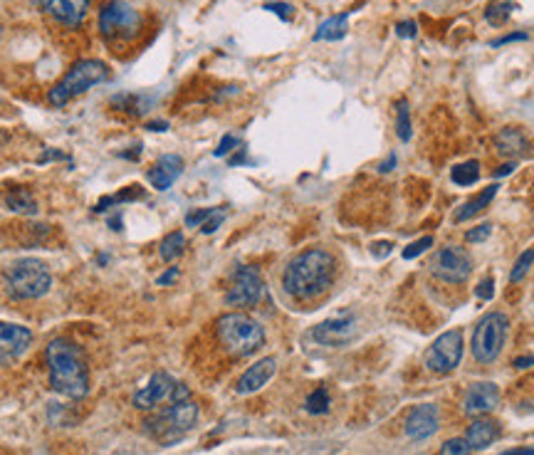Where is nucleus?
<instances>
[{
	"instance_id": "f257e3e1",
	"label": "nucleus",
	"mask_w": 534,
	"mask_h": 455,
	"mask_svg": "<svg viewBox=\"0 0 534 455\" xmlns=\"http://www.w3.org/2000/svg\"><path fill=\"white\" fill-rule=\"evenodd\" d=\"M334 272V255L327 250H319V247H312V250L299 252L297 257L289 260V265L284 267L282 275V287L289 297L307 302V300L319 297L332 287Z\"/></svg>"
},
{
	"instance_id": "f03ea898",
	"label": "nucleus",
	"mask_w": 534,
	"mask_h": 455,
	"mask_svg": "<svg viewBox=\"0 0 534 455\" xmlns=\"http://www.w3.org/2000/svg\"><path fill=\"white\" fill-rule=\"evenodd\" d=\"M47 367H50V386L60 396L79 401L89 394V369L77 344L52 339L47 344Z\"/></svg>"
},
{
	"instance_id": "7ed1b4c3",
	"label": "nucleus",
	"mask_w": 534,
	"mask_h": 455,
	"mask_svg": "<svg viewBox=\"0 0 534 455\" xmlns=\"http://www.w3.org/2000/svg\"><path fill=\"white\" fill-rule=\"evenodd\" d=\"M3 285L13 300H38L50 290L52 275L42 260L23 257L3 270Z\"/></svg>"
},
{
	"instance_id": "20e7f679",
	"label": "nucleus",
	"mask_w": 534,
	"mask_h": 455,
	"mask_svg": "<svg viewBox=\"0 0 534 455\" xmlns=\"http://www.w3.org/2000/svg\"><path fill=\"white\" fill-rule=\"evenodd\" d=\"M218 339L225 347V352H230L232 357H250L257 349L265 344V329L260 327V322H255L252 317L240 315V312H230L218 319Z\"/></svg>"
},
{
	"instance_id": "39448f33",
	"label": "nucleus",
	"mask_w": 534,
	"mask_h": 455,
	"mask_svg": "<svg viewBox=\"0 0 534 455\" xmlns=\"http://www.w3.org/2000/svg\"><path fill=\"white\" fill-rule=\"evenodd\" d=\"M109 77V70L104 62L99 60H79L67 70V75L50 89V102L55 107H62L70 99L84 94L87 89H92L94 84H102Z\"/></svg>"
},
{
	"instance_id": "423d86ee",
	"label": "nucleus",
	"mask_w": 534,
	"mask_h": 455,
	"mask_svg": "<svg viewBox=\"0 0 534 455\" xmlns=\"http://www.w3.org/2000/svg\"><path fill=\"white\" fill-rule=\"evenodd\" d=\"M195 421H198V406L188 399V401L171 404L166 411L149 418L144 426H146V433H149L151 438H156L158 443H173V441H178L183 433L191 431Z\"/></svg>"
},
{
	"instance_id": "0eeeda50",
	"label": "nucleus",
	"mask_w": 534,
	"mask_h": 455,
	"mask_svg": "<svg viewBox=\"0 0 534 455\" xmlns=\"http://www.w3.org/2000/svg\"><path fill=\"white\" fill-rule=\"evenodd\" d=\"M510 319L505 312H488L473 332V357L480 364H493L507 339Z\"/></svg>"
},
{
	"instance_id": "6e6552de",
	"label": "nucleus",
	"mask_w": 534,
	"mask_h": 455,
	"mask_svg": "<svg viewBox=\"0 0 534 455\" xmlns=\"http://www.w3.org/2000/svg\"><path fill=\"white\" fill-rule=\"evenodd\" d=\"M428 267H431V272L436 275L438 280H443V282L460 285L473 275V257L468 255L465 247L446 245L433 252L431 265Z\"/></svg>"
},
{
	"instance_id": "1a4fd4ad",
	"label": "nucleus",
	"mask_w": 534,
	"mask_h": 455,
	"mask_svg": "<svg viewBox=\"0 0 534 455\" xmlns=\"http://www.w3.org/2000/svg\"><path fill=\"white\" fill-rule=\"evenodd\" d=\"M265 297V282H262V275L257 267L242 265L235 270L232 275V282L225 292V305L230 307H255L260 300Z\"/></svg>"
},
{
	"instance_id": "9d476101",
	"label": "nucleus",
	"mask_w": 534,
	"mask_h": 455,
	"mask_svg": "<svg viewBox=\"0 0 534 455\" xmlns=\"http://www.w3.org/2000/svg\"><path fill=\"white\" fill-rule=\"evenodd\" d=\"M460 359H463V334H460L458 329H451V332H446V334H441L431 347H428L423 362H426L428 372L451 374L460 364Z\"/></svg>"
},
{
	"instance_id": "9b49d317",
	"label": "nucleus",
	"mask_w": 534,
	"mask_h": 455,
	"mask_svg": "<svg viewBox=\"0 0 534 455\" xmlns=\"http://www.w3.org/2000/svg\"><path fill=\"white\" fill-rule=\"evenodd\" d=\"M139 13L124 0L107 3L99 13V30L104 38H131L139 30Z\"/></svg>"
},
{
	"instance_id": "f8f14e48",
	"label": "nucleus",
	"mask_w": 534,
	"mask_h": 455,
	"mask_svg": "<svg viewBox=\"0 0 534 455\" xmlns=\"http://www.w3.org/2000/svg\"><path fill=\"white\" fill-rule=\"evenodd\" d=\"M354 334H356V317L354 315L332 317L312 329V339L317 344H324V347H344L354 339Z\"/></svg>"
},
{
	"instance_id": "ddd939ff",
	"label": "nucleus",
	"mask_w": 534,
	"mask_h": 455,
	"mask_svg": "<svg viewBox=\"0 0 534 455\" xmlns=\"http://www.w3.org/2000/svg\"><path fill=\"white\" fill-rule=\"evenodd\" d=\"M33 344V332L28 327L20 324H8V322H0V364H13L28 352V347Z\"/></svg>"
},
{
	"instance_id": "4468645a",
	"label": "nucleus",
	"mask_w": 534,
	"mask_h": 455,
	"mask_svg": "<svg viewBox=\"0 0 534 455\" xmlns=\"http://www.w3.org/2000/svg\"><path fill=\"white\" fill-rule=\"evenodd\" d=\"M500 401V389L493 384V381H478L468 389L463 399V411L468 416H483L490 414V411L497 406Z\"/></svg>"
},
{
	"instance_id": "2eb2a0df",
	"label": "nucleus",
	"mask_w": 534,
	"mask_h": 455,
	"mask_svg": "<svg viewBox=\"0 0 534 455\" xmlns=\"http://www.w3.org/2000/svg\"><path fill=\"white\" fill-rule=\"evenodd\" d=\"M173 386H176V381L168 377L166 372H156L149 379V384L134 394V406H136V409H141V411L156 409L161 401H166L168 396H171Z\"/></svg>"
},
{
	"instance_id": "dca6fc26",
	"label": "nucleus",
	"mask_w": 534,
	"mask_h": 455,
	"mask_svg": "<svg viewBox=\"0 0 534 455\" xmlns=\"http://www.w3.org/2000/svg\"><path fill=\"white\" fill-rule=\"evenodd\" d=\"M441 426V414L433 404H423L419 409L411 411V416L406 418V436L411 441H426Z\"/></svg>"
},
{
	"instance_id": "f3484780",
	"label": "nucleus",
	"mask_w": 534,
	"mask_h": 455,
	"mask_svg": "<svg viewBox=\"0 0 534 455\" xmlns=\"http://www.w3.org/2000/svg\"><path fill=\"white\" fill-rule=\"evenodd\" d=\"M35 5L62 25H79L89 10V0H35Z\"/></svg>"
},
{
	"instance_id": "a211bd4d",
	"label": "nucleus",
	"mask_w": 534,
	"mask_h": 455,
	"mask_svg": "<svg viewBox=\"0 0 534 455\" xmlns=\"http://www.w3.org/2000/svg\"><path fill=\"white\" fill-rule=\"evenodd\" d=\"M274 372H277V362H274L272 357L260 359V362H255L250 369H247L245 374H242L240 379H237L235 391H237L240 396L255 394V391H260L262 386H265L267 381L274 377Z\"/></svg>"
},
{
	"instance_id": "6ab92c4d",
	"label": "nucleus",
	"mask_w": 534,
	"mask_h": 455,
	"mask_svg": "<svg viewBox=\"0 0 534 455\" xmlns=\"http://www.w3.org/2000/svg\"><path fill=\"white\" fill-rule=\"evenodd\" d=\"M181 173H183V158L176 156V153H166V156H161L153 163V168L149 171V181L156 190H168Z\"/></svg>"
},
{
	"instance_id": "aec40b11",
	"label": "nucleus",
	"mask_w": 534,
	"mask_h": 455,
	"mask_svg": "<svg viewBox=\"0 0 534 455\" xmlns=\"http://www.w3.org/2000/svg\"><path fill=\"white\" fill-rule=\"evenodd\" d=\"M497 151L502 153L505 158H517V156H525L527 149H530V141L527 136L522 134V129H515V126H507L497 134L495 139Z\"/></svg>"
},
{
	"instance_id": "412c9836",
	"label": "nucleus",
	"mask_w": 534,
	"mask_h": 455,
	"mask_svg": "<svg viewBox=\"0 0 534 455\" xmlns=\"http://www.w3.org/2000/svg\"><path fill=\"white\" fill-rule=\"evenodd\" d=\"M497 423L488 421V418H475L473 423H470L468 433H465V441H468V446L473 448V451H483V448H488L490 443L497 438Z\"/></svg>"
},
{
	"instance_id": "4be33fe9",
	"label": "nucleus",
	"mask_w": 534,
	"mask_h": 455,
	"mask_svg": "<svg viewBox=\"0 0 534 455\" xmlns=\"http://www.w3.org/2000/svg\"><path fill=\"white\" fill-rule=\"evenodd\" d=\"M0 200H3L5 208L13 210V213H18V215H35V213H38V200H35V195L30 193L28 188L5 190V193L0 195Z\"/></svg>"
},
{
	"instance_id": "5701e85b",
	"label": "nucleus",
	"mask_w": 534,
	"mask_h": 455,
	"mask_svg": "<svg viewBox=\"0 0 534 455\" xmlns=\"http://www.w3.org/2000/svg\"><path fill=\"white\" fill-rule=\"evenodd\" d=\"M497 188H500V186H495V183H493V186L480 190L475 198L465 200V203L456 210V218H453V220H456V223H465V220H470V218H475L478 213H483V210L493 203V198L497 195Z\"/></svg>"
},
{
	"instance_id": "b1692460",
	"label": "nucleus",
	"mask_w": 534,
	"mask_h": 455,
	"mask_svg": "<svg viewBox=\"0 0 534 455\" xmlns=\"http://www.w3.org/2000/svg\"><path fill=\"white\" fill-rule=\"evenodd\" d=\"M349 15H351V10H346V13L342 15H332V18H327L324 23L317 28L314 33V40H342L344 35H346V20Z\"/></svg>"
},
{
	"instance_id": "393cba45",
	"label": "nucleus",
	"mask_w": 534,
	"mask_h": 455,
	"mask_svg": "<svg viewBox=\"0 0 534 455\" xmlns=\"http://www.w3.org/2000/svg\"><path fill=\"white\" fill-rule=\"evenodd\" d=\"M183 247H186V237H183V232H181V230L168 232V235L161 240V245H158V252H161V260L173 262L176 257L183 255Z\"/></svg>"
},
{
	"instance_id": "a878e982",
	"label": "nucleus",
	"mask_w": 534,
	"mask_h": 455,
	"mask_svg": "<svg viewBox=\"0 0 534 455\" xmlns=\"http://www.w3.org/2000/svg\"><path fill=\"white\" fill-rule=\"evenodd\" d=\"M512 10H515V3H512V0H493V3L488 5V10H485V20H488L490 25H495V28H500V25H505L507 20H510Z\"/></svg>"
},
{
	"instance_id": "bb28decb",
	"label": "nucleus",
	"mask_w": 534,
	"mask_h": 455,
	"mask_svg": "<svg viewBox=\"0 0 534 455\" xmlns=\"http://www.w3.org/2000/svg\"><path fill=\"white\" fill-rule=\"evenodd\" d=\"M451 178H453V183H458V186H473V183L480 178V163L478 161L458 163V166L453 168Z\"/></svg>"
},
{
	"instance_id": "cd10ccee",
	"label": "nucleus",
	"mask_w": 534,
	"mask_h": 455,
	"mask_svg": "<svg viewBox=\"0 0 534 455\" xmlns=\"http://www.w3.org/2000/svg\"><path fill=\"white\" fill-rule=\"evenodd\" d=\"M329 406H332V399H329V391H327L324 386H322V389H314L304 401V409L309 411L312 416L327 414V411H329Z\"/></svg>"
},
{
	"instance_id": "c85d7f7f",
	"label": "nucleus",
	"mask_w": 534,
	"mask_h": 455,
	"mask_svg": "<svg viewBox=\"0 0 534 455\" xmlns=\"http://www.w3.org/2000/svg\"><path fill=\"white\" fill-rule=\"evenodd\" d=\"M396 109H399V116H396V134H399L401 141H411V136H414V126H411L409 102H406V99H401Z\"/></svg>"
},
{
	"instance_id": "c756f323",
	"label": "nucleus",
	"mask_w": 534,
	"mask_h": 455,
	"mask_svg": "<svg viewBox=\"0 0 534 455\" xmlns=\"http://www.w3.org/2000/svg\"><path fill=\"white\" fill-rule=\"evenodd\" d=\"M532 265H534V247L525 250L520 257H517L515 267H512V272H510V282H522V280L527 277V272H530Z\"/></svg>"
},
{
	"instance_id": "7c9ffc66",
	"label": "nucleus",
	"mask_w": 534,
	"mask_h": 455,
	"mask_svg": "<svg viewBox=\"0 0 534 455\" xmlns=\"http://www.w3.org/2000/svg\"><path fill=\"white\" fill-rule=\"evenodd\" d=\"M139 198H144V188H141V186H126L124 190H119L116 195H107V198L99 200L94 210H99L102 205H107V203H124V200H139Z\"/></svg>"
},
{
	"instance_id": "2f4dec72",
	"label": "nucleus",
	"mask_w": 534,
	"mask_h": 455,
	"mask_svg": "<svg viewBox=\"0 0 534 455\" xmlns=\"http://www.w3.org/2000/svg\"><path fill=\"white\" fill-rule=\"evenodd\" d=\"M470 453H473V448L468 446L465 438H451V441L443 443L438 455H470Z\"/></svg>"
},
{
	"instance_id": "473e14b6",
	"label": "nucleus",
	"mask_w": 534,
	"mask_h": 455,
	"mask_svg": "<svg viewBox=\"0 0 534 455\" xmlns=\"http://www.w3.org/2000/svg\"><path fill=\"white\" fill-rule=\"evenodd\" d=\"M428 247H433V237H431V235H423L421 240L411 242V245L406 247V250H404V257H406V260H416V257L423 255V252H426Z\"/></svg>"
},
{
	"instance_id": "72a5a7b5",
	"label": "nucleus",
	"mask_w": 534,
	"mask_h": 455,
	"mask_svg": "<svg viewBox=\"0 0 534 455\" xmlns=\"http://www.w3.org/2000/svg\"><path fill=\"white\" fill-rule=\"evenodd\" d=\"M218 208H198V210H191V213L186 215V225L188 228H198V225H203L205 220L210 218V215L215 213Z\"/></svg>"
},
{
	"instance_id": "f704fd0d",
	"label": "nucleus",
	"mask_w": 534,
	"mask_h": 455,
	"mask_svg": "<svg viewBox=\"0 0 534 455\" xmlns=\"http://www.w3.org/2000/svg\"><path fill=\"white\" fill-rule=\"evenodd\" d=\"M490 232H493V225L490 223H480L478 228H473V230L465 232V240L468 242H483L490 237Z\"/></svg>"
},
{
	"instance_id": "c9c22d12",
	"label": "nucleus",
	"mask_w": 534,
	"mask_h": 455,
	"mask_svg": "<svg viewBox=\"0 0 534 455\" xmlns=\"http://www.w3.org/2000/svg\"><path fill=\"white\" fill-rule=\"evenodd\" d=\"M265 10L274 13L279 20H284V23H289V20H292V15H294V8H292V5H287V3H267Z\"/></svg>"
},
{
	"instance_id": "e433bc0d",
	"label": "nucleus",
	"mask_w": 534,
	"mask_h": 455,
	"mask_svg": "<svg viewBox=\"0 0 534 455\" xmlns=\"http://www.w3.org/2000/svg\"><path fill=\"white\" fill-rule=\"evenodd\" d=\"M475 297H478V300H493L495 297V280L493 277L480 280L478 287H475Z\"/></svg>"
},
{
	"instance_id": "4c0bfd02",
	"label": "nucleus",
	"mask_w": 534,
	"mask_h": 455,
	"mask_svg": "<svg viewBox=\"0 0 534 455\" xmlns=\"http://www.w3.org/2000/svg\"><path fill=\"white\" fill-rule=\"evenodd\" d=\"M396 35L404 40H414L419 38V25L414 23V20H404V23L396 25Z\"/></svg>"
},
{
	"instance_id": "58836bf2",
	"label": "nucleus",
	"mask_w": 534,
	"mask_h": 455,
	"mask_svg": "<svg viewBox=\"0 0 534 455\" xmlns=\"http://www.w3.org/2000/svg\"><path fill=\"white\" fill-rule=\"evenodd\" d=\"M223 220H225V213H223V210L218 208V210H215L213 215H210L208 220H205L203 225H200V230H203L205 235H213V232L218 230V228H220V223H223Z\"/></svg>"
},
{
	"instance_id": "ea45409f",
	"label": "nucleus",
	"mask_w": 534,
	"mask_h": 455,
	"mask_svg": "<svg viewBox=\"0 0 534 455\" xmlns=\"http://www.w3.org/2000/svg\"><path fill=\"white\" fill-rule=\"evenodd\" d=\"M237 146V139L232 134H225L223 139H220V144H218V149L213 151V156H218V158H223V156H228V153L235 149Z\"/></svg>"
},
{
	"instance_id": "a19ab883",
	"label": "nucleus",
	"mask_w": 534,
	"mask_h": 455,
	"mask_svg": "<svg viewBox=\"0 0 534 455\" xmlns=\"http://www.w3.org/2000/svg\"><path fill=\"white\" fill-rule=\"evenodd\" d=\"M168 399H171V404H178V401H188V399H191V391H188L186 384H176Z\"/></svg>"
},
{
	"instance_id": "79ce46f5",
	"label": "nucleus",
	"mask_w": 534,
	"mask_h": 455,
	"mask_svg": "<svg viewBox=\"0 0 534 455\" xmlns=\"http://www.w3.org/2000/svg\"><path fill=\"white\" fill-rule=\"evenodd\" d=\"M530 35L527 33H510V35H505V38H500V40H495L493 42V47H502V45H510V42H525Z\"/></svg>"
},
{
	"instance_id": "37998d69",
	"label": "nucleus",
	"mask_w": 534,
	"mask_h": 455,
	"mask_svg": "<svg viewBox=\"0 0 534 455\" xmlns=\"http://www.w3.org/2000/svg\"><path fill=\"white\" fill-rule=\"evenodd\" d=\"M391 252V242H374L371 245V255L374 257H386Z\"/></svg>"
},
{
	"instance_id": "c03bdc74",
	"label": "nucleus",
	"mask_w": 534,
	"mask_h": 455,
	"mask_svg": "<svg viewBox=\"0 0 534 455\" xmlns=\"http://www.w3.org/2000/svg\"><path fill=\"white\" fill-rule=\"evenodd\" d=\"M176 277H178V267H168L163 275H158V280H156V282H158V285H171Z\"/></svg>"
},
{
	"instance_id": "a18cd8bd",
	"label": "nucleus",
	"mask_w": 534,
	"mask_h": 455,
	"mask_svg": "<svg viewBox=\"0 0 534 455\" xmlns=\"http://www.w3.org/2000/svg\"><path fill=\"white\" fill-rule=\"evenodd\" d=\"M512 367H515V369H530V367H534V354H527V357H517L515 362H512Z\"/></svg>"
},
{
	"instance_id": "49530a36",
	"label": "nucleus",
	"mask_w": 534,
	"mask_h": 455,
	"mask_svg": "<svg viewBox=\"0 0 534 455\" xmlns=\"http://www.w3.org/2000/svg\"><path fill=\"white\" fill-rule=\"evenodd\" d=\"M396 163H399V156H396V153H389V158H386L384 163H379V171H381V173L394 171V168H396Z\"/></svg>"
},
{
	"instance_id": "de8ad7c7",
	"label": "nucleus",
	"mask_w": 534,
	"mask_h": 455,
	"mask_svg": "<svg viewBox=\"0 0 534 455\" xmlns=\"http://www.w3.org/2000/svg\"><path fill=\"white\" fill-rule=\"evenodd\" d=\"M515 168H517V163H515V161H507V163H505V166H500V168H497V171H495V178H502V176H510V173H512V171H515Z\"/></svg>"
},
{
	"instance_id": "09e8293b",
	"label": "nucleus",
	"mask_w": 534,
	"mask_h": 455,
	"mask_svg": "<svg viewBox=\"0 0 534 455\" xmlns=\"http://www.w3.org/2000/svg\"><path fill=\"white\" fill-rule=\"evenodd\" d=\"M242 161H245V149H240L235 156L230 158V166H237V163H242Z\"/></svg>"
},
{
	"instance_id": "8fccbe9b",
	"label": "nucleus",
	"mask_w": 534,
	"mask_h": 455,
	"mask_svg": "<svg viewBox=\"0 0 534 455\" xmlns=\"http://www.w3.org/2000/svg\"><path fill=\"white\" fill-rule=\"evenodd\" d=\"M149 129H151V131H166L168 124H166V121H151Z\"/></svg>"
},
{
	"instance_id": "3c124183",
	"label": "nucleus",
	"mask_w": 534,
	"mask_h": 455,
	"mask_svg": "<svg viewBox=\"0 0 534 455\" xmlns=\"http://www.w3.org/2000/svg\"><path fill=\"white\" fill-rule=\"evenodd\" d=\"M505 455H534V448H520V451H507Z\"/></svg>"
}]
</instances>
